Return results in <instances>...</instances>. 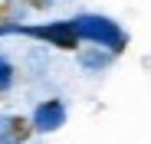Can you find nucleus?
I'll return each instance as SVG.
<instances>
[{
	"label": "nucleus",
	"mask_w": 151,
	"mask_h": 144,
	"mask_svg": "<svg viewBox=\"0 0 151 144\" xmlns=\"http://www.w3.org/2000/svg\"><path fill=\"white\" fill-rule=\"evenodd\" d=\"M20 4H27L30 10H40V13H43V10H49V7H53L56 0H20Z\"/></svg>",
	"instance_id": "0eeeda50"
},
{
	"label": "nucleus",
	"mask_w": 151,
	"mask_h": 144,
	"mask_svg": "<svg viewBox=\"0 0 151 144\" xmlns=\"http://www.w3.org/2000/svg\"><path fill=\"white\" fill-rule=\"evenodd\" d=\"M72 23H76V30H79L82 39H92L99 46H109L112 53L125 49V36H122V30L115 26L112 20H105V16H79Z\"/></svg>",
	"instance_id": "f257e3e1"
},
{
	"label": "nucleus",
	"mask_w": 151,
	"mask_h": 144,
	"mask_svg": "<svg viewBox=\"0 0 151 144\" xmlns=\"http://www.w3.org/2000/svg\"><path fill=\"white\" fill-rule=\"evenodd\" d=\"M0 30H13V0H0Z\"/></svg>",
	"instance_id": "39448f33"
},
{
	"label": "nucleus",
	"mask_w": 151,
	"mask_h": 144,
	"mask_svg": "<svg viewBox=\"0 0 151 144\" xmlns=\"http://www.w3.org/2000/svg\"><path fill=\"white\" fill-rule=\"evenodd\" d=\"M10 82H13V66H10L4 56H0V92H4Z\"/></svg>",
	"instance_id": "423d86ee"
},
{
	"label": "nucleus",
	"mask_w": 151,
	"mask_h": 144,
	"mask_svg": "<svg viewBox=\"0 0 151 144\" xmlns=\"http://www.w3.org/2000/svg\"><path fill=\"white\" fill-rule=\"evenodd\" d=\"M30 134H33L30 118H20V115L0 118V144H27Z\"/></svg>",
	"instance_id": "7ed1b4c3"
},
{
	"label": "nucleus",
	"mask_w": 151,
	"mask_h": 144,
	"mask_svg": "<svg viewBox=\"0 0 151 144\" xmlns=\"http://www.w3.org/2000/svg\"><path fill=\"white\" fill-rule=\"evenodd\" d=\"M63 121H66V108H63V102L46 98V102L36 108V128H43V131H56Z\"/></svg>",
	"instance_id": "20e7f679"
},
{
	"label": "nucleus",
	"mask_w": 151,
	"mask_h": 144,
	"mask_svg": "<svg viewBox=\"0 0 151 144\" xmlns=\"http://www.w3.org/2000/svg\"><path fill=\"white\" fill-rule=\"evenodd\" d=\"M20 33H27V36H36V39H46L49 46H59V49H79V30H76V23L66 20V23H53V26H27V30H20Z\"/></svg>",
	"instance_id": "f03ea898"
}]
</instances>
